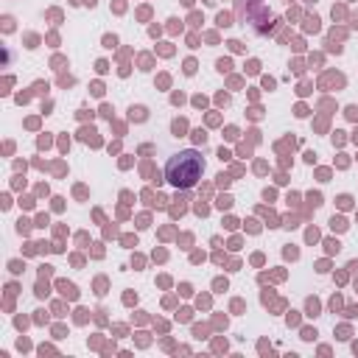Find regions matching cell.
I'll use <instances>...</instances> for the list:
<instances>
[{
  "instance_id": "obj_1",
  "label": "cell",
  "mask_w": 358,
  "mask_h": 358,
  "mask_svg": "<svg viewBox=\"0 0 358 358\" xmlns=\"http://www.w3.org/2000/svg\"><path fill=\"white\" fill-rule=\"evenodd\" d=\"M201 171H204V159L196 148H185L179 154H173L165 165V179L179 187V190H187L193 187L199 179H201Z\"/></svg>"
}]
</instances>
